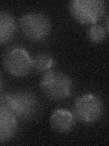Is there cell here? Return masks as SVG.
I'll return each instance as SVG.
<instances>
[{
  "instance_id": "cell-4",
  "label": "cell",
  "mask_w": 109,
  "mask_h": 146,
  "mask_svg": "<svg viewBox=\"0 0 109 146\" xmlns=\"http://www.w3.org/2000/svg\"><path fill=\"white\" fill-rule=\"evenodd\" d=\"M3 64L6 70L11 75L24 77L28 75L33 68V58L26 48L14 46L5 51Z\"/></svg>"
},
{
  "instance_id": "cell-2",
  "label": "cell",
  "mask_w": 109,
  "mask_h": 146,
  "mask_svg": "<svg viewBox=\"0 0 109 146\" xmlns=\"http://www.w3.org/2000/svg\"><path fill=\"white\" fill-rule=\"evenodd\" d=\"M73 82L71 78L61 71L50 70L45 72L40 80V89L45 97L58 100L71 95Z\"/></svg>"
},
{
  "instance_id": "cell-9",
  "label": "cell",
  "mask_w": 109,
  "mask_h": 146,
  "mask_svg": "<svg viewBox=\"0 0 109 146\" xmlns=\"http://www.w3.org/2000/svg\"><path fill=\"white\" fill-rule=\"evenodd\" d=\"M16 31V23L12 15L0 11V44L8 42Z\"/></svg>"
},
{
  "instance_id": "cell-3",
  "label": "cell",
  "mask_w": 109,
  "mask_h": 146,
  "mask_svg": "<svg viewBox=\"0 0 109 146\" xmlns=\"http://www.w3.org/2000/svg\"><path fill=\"white\" fill-rule=\"evenodd\" d=\"M72 17L81 24L95 25L106 12L102 0H73L69 4Z\"/></svg>"
},
{
  "instance_id": "cell-11",
  "label": "cell",
  "mask_w": 109,
  "mask_h": 146,
  "mask_svg": "<svg viewBox=\"0 0 109 146\" xmlns=\"http://www.w3.org/2000/svg\"><path fill=\"white\" fill-rule=\"evenodd\" d=\"M107 31L108 30L101 25H93L87 32L88 38L93 43H101L106 39Z\"/></svg>"
},
{
  "instance_id": "cell-6",
  "label": "cell",
  "mask_w": 109,
  "mask_h": 146,
  "mask_svg": "<svg viewBox=\"0 0 109 146\" xmlns=\"http://www.w3.org/2000/svg\"><path fill=\"white\" fill-rule=\"evenodd\" d=\"M104 103L97 95L85 93L76 100L74 105L75 116L79 121L85 123L97 121L102 117Z\"/></svg>"
},
{
  "instance_id": "cell-7",
  "label": "cell",
  "mask_w": 109,
  "mask_h": 146,
  "mask_svg": "<svg viewBox=\"0 0 109 146\" xmlns=\"http://www.w3.org/2000/svg\"><path fill=\"white\" fill-rule=\"evenodd\" d=\"M50 124L54 131L59 133H66L75 125V115L65 109H56L50 116Z\"/></svg>"
},
{
  "instance_id": "cell-5",
  "label": "cell",
  "mask_w": 109,
  "mask_h": 146,
  "mask_svg": "<svg viewBox=\"0 0 109 146\" xmlns=\"http://www.w3.org/2000/svg\"><path fill=\"white\" fill-rule=\"evenodd\" d=\"M20 29L26 38L32 41H41L47 38L51 31V22L42 13L31 12L20 18Z\"/></svg>"
},
{
  "instance_id": "cell-10",
  "label": "cell",
  "mask_w": 109,
  "mask_h": 146,
  "mask_svg": "<svg viewBox=\"0 0 109 146\" xmlns=\"http://www.w3.org/2000/svg\"><path fill=\"white\" fill-rule=\"evenodd\" d=\"M54 60L52 56L47 53H40L33 59V68L38 72H47L53 68Z\"/></svg>"
},
{
  "instance_id": "cell-1",
  "label": "cell",
  "mask_w": 109,
  "mask_h": 146,
  "mask_svg": "<svg viewBox=\"0 0 109 146\" xmlns=\"http://www.w3.org/2000/svg\"><path fill=\"white\" fill-rule=\"evenodd\" d=\"M38 105L35 95L24 90L8 91L0 98V107L7 110L21 120H28L33 117L37 111Z\"/></svg>"
},
{
  "instance_id": "cell-8",
  "label": "cell",
  "mask_w": 109,
  "mask_h": 146,
  "mask_svg": "<svg viewBox=\"0 0 109 146\" xmlns=\"http://www.w3.org/2000/svg\"><path fill=\"white\" fill-rule=\"evenodd\" d=\"M18 127V119L7 110L0 107V143L11 140Z\"/></svg>"
},
{
  "instance_id": "cell-12",
  "label": "cell",
  "mask_w": 109,
  "mask_h": 146,
  "mask_svg": "<svg viewBox=\"0 0 109 146\" xmlns=\"http://www.w3.org/2000/svg\"><path fill=\"white\" fill-rule=\"evenodd\" d=\"M2 89V79H1V76H0V91H1Z\"/></svg>"
}]
</instances>
